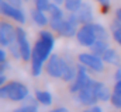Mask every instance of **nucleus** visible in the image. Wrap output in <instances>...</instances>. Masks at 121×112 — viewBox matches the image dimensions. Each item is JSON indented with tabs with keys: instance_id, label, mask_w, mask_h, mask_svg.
<instances>
[{
	"instance_id": "f257e3e1",
	"label": "nucleus",
	"mask_w": 121,
	"mask_h": 112,
	"mask_svg": "<svg viewBox=\"0 0 121 112\" xmlns=\"http://www.w3.org/2000/svg\"><path fill=\"white\" fill-rule=\"evenodd\" d=\"M55 46V36L51 31L42 29L38 35L37 42L32 46V57H31V73L34 77H38L42 73L44 63L52 55Z\"/></svg>"
},
{
	"instance_id": "f03ea898",
	"label": "nucleus",
	"mask_w": 121,
	"mask_h": 112,
	"mask_svg": "<svg viewBox=\"0 0 121 112\" xmlns=\"http://www.w3.org/2000/svg\"><path fill=\"white\" fill-rule=\"evenodd\" d=\"M79 20L75 13H69L65 18L62 20H49V27L52 31L59 34L60 36L65 38H72L76 36V32L79 29Z\"/></svg>"
},
{
	"instance_id": "7ed1b4c3",
	"label": "nucleus",
	"mask_w": 121,
	"mask_h": 112,
	"mask_svg": "<svg viewBox=\"0 0 121 112\" xmlns=\"http://www.w3.org/2000/svg\"><path fill=\"white\" fill-rule=\"evenodd\" d=\"M30 97L28 87L18 81H11L0 87V100H10V101H24Z\"/></svg>"
},
{
	"instance_id": "20e7f679",
	"label": "nucleus",
	"mask_w": 121,
	"mask_h": 112,
	"mask_svg": "<svg viewBox=\"0 0 121 112\" xmlns=\"http://www.w3.org/2000/svg\"><path fill=\"white\" fill-rule=\"evenodd\" d=\"M68 63L63 57H60L59 55H51L49 59L47 60V64H45V70L47 73L54 77V79H62L63 77V73L68 67Z\"/></svg>"
},
{
	"instance_id": "39448f33",
	"label": "nucleus",
	"mask_w": 121,
	"mask_h": 112,
	"mask_svg": "<svg viewBox=\"0 0 121 112\" xmlns=\"http://www.w3.org/2000/svg\"><path fill=\"white\" fill-rule=\"evenodd\" d=\"M16 42L20 48V52H21V59L24 62H31V57H32V46L30 45V41H28V36H27V32L23 27H17L16 28Z\"/></svg>"
},
{
	"instance_id": "423d86ee",
	"label": "nucleus",
	"mask_w": 121,
	"mask_h": 112,
	"mask_svg": "<svg viewBox=\"0 0 121 112\" xmlns=\"http://www.w3.org/2000/svg\"><path fill=\"white\" fill-rule=\"evenodd\" d=\"M78 101L86 107H91L99 101L96 95V80L90 79V81L78 92Z\"/></svg>"
},
{
	"instance_id": "0eeeda50",
	"label": "nucleus",
	"mask_w": 121,
	"mask_h": 112,
	"mask_svg": "<svg viewBox=\"0 0 121 112\" xmlns=\"http://www.w3.org/2000/svg\"><path fill=\"white\" fill-rule=\"evenodd\" d=\"M79 59V63H82L85 67L90 69L91 72H96V73H101L104 70V60L100 57V56L94 55V53H80L78 56Z\"/></svg>"
},
{
	"instance_id": "6e6552de",
	"label": "nucleus",
	"mask_w": 121,
	"mask_h": 112,
	"mask_svg": "<svg viewBox=\"0 0 121 112\" xmlns=\"http://www.w3.org/2000/svg\"><path fill=\"white\" fill-rule=\"evenodd\" d=\"M76 39L82 46H86V48H90L97 41V38L94 35V31H93V27H91V23L90 24H83V25L79 27L78 32H76Z\"/></svg>"
},
{
	"instance_id": "1a4fd4ad",
	"label": "nucleus",
	"mask_w": 121,
	"mask_h": 112,
	"mask_svg": "<svg viewBox=\"0 0 121 112\" xmlns=\"http://www.w3.org/2000/svg\"><path fill=\"white\" fill-rule=\"evenodd\" d=\"M0 14H3L4 17H7V18H11L13 21H16V23H18V24H24L26 23V14H24V11L21 10V8H18V7H14V6H11V4H9L6 0H4V3L1 4V7H0Z\"/></svg>"
},
{
	"instance_id": "9d476101",
	"label": "nucleus",
	"mask_w": 121,
	"mask_h": 112,
	"mask_svg": "<svg viewBox=\"0 0 121 112\" xmlns=\"http://www.w3.org/2000/svg\"><path fill=\"white\" fill-rule=\"evenodd\" d=\"M89 81H90V77H89V74H87L86 67H85L82 63H79V64H78V76H76V79L70 83V87H69L70 92L78 94Z\"/></svg>"
},
{
	"instance_id": "9b49d317",
	"label": "nucleus",
	"mask_w": 121,
	"mask_h": 112,
	"mask_svg": "<svg viewBox=\"0 0 121 112\" xmlns=\"http://www.w3.org/2000/svg\"><path fill=\"white\" fill-rule=\"evenodd\" d=\"M75 14H76V17H78L80 25L93 23V8H91V4L87 3V1H83L82 7H80L79 11L75 13Z\"/></svg>"
},
{
	"instance_id": "f8f14e48",
	"label": "nucleus",
	"mask_w": 121,
	"mask_h": 112,
	"mask_svg": "<svg viewBox=\"0 0 121 112\" xmlns=\"http://www.w3.org/2000/svg\"><path fill=\"white\" fill-rule=\"evenodd\" d=\"M31 20H32V23L37 27H41V28L49 24V18H48L47 13L45 11H41L38 8H32L31 10Z\"/></svg>"
},
{
	"instance_id": "ddd939ff",
	"label": "nucleus",
	"mask_w": 121,
	"mask_h": 112,
	"mask_svg": "<svg viewBox=\"0 0 121 112\" xmlns=\"http://www.w3.org/2000/svg\"><path fill=\"white\" fill-rule=\"evenodd\" d=\"M101 59L104 60V63H108V64H113V66H120L121 64L120 55H118V52H117L116 49H113V48H108V49L103 53Z\"/></svg>"
},
{
	"instance_id": "4468645a",
	"label": "nucleus",
	"mask_w": 121,
	"mask_h": 112,
	"mask_svg": "<svg viewBox=\"0 0 121 112\" xmlns=\"http://www.w3.org/2000/svg\"><path fill=\"white\" fill-rule=\"evenodd\" d=\"M0 29L4 34V36L9 39L10 45L13 42H16V28H14V25H11L9 21H0Z\"/></svg>"
},
{
	"instance_id": "2eb2a0df",
	"label": "nucleus",
	"mask_w": 121,
	"mask_h": 112,
	"mask_svg": "<svg viewBox=\"0 0 121 112\" xmlns=\"http://www.w3.org/2000/svg\"><path fill=\"white\" fill-rule=\"evenodd\" d=\"M96 95H97L99 101H108L113 94L110 92V90H108V87L106 84L96 81Z\"/></svg>"
},
{
	"instance_id": "dca6fc26",
	"label": "nucleus",
	"mask_w": 121,
	"mask_h": 112,
	"mask_svg": "<svg viewBox=\"0 0 121 112\" xmlns=\"http://www.w3.org/2000/svg\"><path fill=\"white\" fill-rule=\"evenodd\" d=\"M108 48H110L108 41H101V39H99V41H96V42H94V44L90 46V52L101 57V56H103V53H104Z\"/></svg>"
},
{
	"instance_id": "f3484780",
	"label": "nucleus",
	"mask_w": 121,
	"mask_h": 112,
	"mask_svg": "<svg viewBox=\"0 0 121 112\" xmlns=\"http://www.w3.org/2000/svg\"><path fill=\"white\" fill-rule=\"evenodd\" d=\"M35 100L45 107L52 104V95L49 91H45V90H37L35 91Z\"/></svg>"
},
{
	"instance_id": "a211bd4d",
	"label": "nucleus",
	"mask_w": 121,
	"mask_h": 112,
	"mask_svg": "<svg viewBox=\"0 0 121 112\" xmlns=\"http://www.w3.org/2000/svg\"><path fill=\"white\" fill-rule=\"evenodd\" d=\"M48 14H49V20H62V18L66 17L65 13H63V10L60 8V6L59 4H55L54 1H52L51 6H49Z\"/></svg>"
},
{
	"instance_id": "6ab92c4d",
	"label": "nucleus",
	"mask_w": 121,
	"mask_h": 112,
	"mask_svg": "<svg viewBox=\"0 0 121 112\" xmlns=\"http://www.w3.org/2000/svg\"><path fill=\"white\" fill-rule=\"evenodd\" d=\"M91 27H93V31H94V35H96L97 41H99V39H101V41H108V32H107V29L103 27L101 24H99V23H91Z\"/></svg>"
},
{
	"instance_id": "aec40b11",
	"label": "nucleus",
	"mask_w": 121,
	"mask_h": 112,
	"mask_svg": "<svg viewBox=\"0 0 121 112\" xmlns=\"http://www.w3.org/2000/svg\"><path fill=\"white\" fill-rule=\"evenodd\" d=\"M76 76H78V66H75L73 63H68V67H66L62 79L68 83H72L76 79Z\"/></svg>"
},
{
	"instance_id": "412c9836",
	"label": "nucleus",
	"mask_w": 121,
	"mask_h": 112,
	"mask_svg": "<svg viewBox=\"0 0 121 112\" xmlns=\"http://www.w3.org/2000/svg\"><path fill=\"white\" fill-rule=\"evenodd\" d=\"M82 4H83V0H65L63 1V7L68 13H78Z\"/></svg>"
},
{
	"instance_id": "4be33fe9",
	"label": "nucleus",
	"mask_w": 121,
	"mask_h": 112,
	"mask_svg": "<svg viewBox=\"0 0 121 112\" xmlns=\"http://www.w3.org/2000/svg\"><path fill=\"white\" fill-rule=\"evenodd\" d=\"M51 3H52V0H34L35 8H38L41 11H45V13H48Z\"/></svg>"
},
{
	"instance_id": "5701e85b",
	"label": "nucleus",
	"mask_w": 121,
	"mask_h": 112,
	"mask_svg": "<svg viewBox=\"0 0 121 112\" xmlns=\"http://www.w3.org/2000/svg\"><path fill=\"white\" fill-rule=\"evenodd\" d=\"M9 51H10V53H11V56H13L14 59H21V52H20V48H18L17 42H13V44L9 46Z\"/></svg>"
},
{
	"instance_id": "b1692460",
	"label": "nucleus",
	"mask_w": 121,
	"mask_h": 112,
	"mask_svg": "<svg viewBox=\"0 0 121 112\" xmlns=\"http://www.w3.org/2000/svg\"><path fill=\"white\" fill-rule=\"evenodd\" d=\"M14 112H38V107L37 105H27V104H24L23 107L17 108Z\"/></svg>"
},
{
	"instance_id": "393cba45",
	"label": "nucleus",
	"mask_w": 121,
	"mask_h": 112,
	"mask_svg": "<svg viewBox=\"0 0 121 112\" xmlns=\"http://www.w3.org/2000/svg\"><path fill=\"white\" fill-rule=\"evenodd\" d=\"M110 101H111V104H113V107H114V108L121 109V95H120V94L113 92V95H111Z\"/></svg>"
},
{
	"instance_id": "a878e982",
	"label": "nucleus",
	"mask_w": 121,
	"mask_h": 112,
	"mask_svg": "<svg viewBox=\"0 0 121 112\" xmlns=\"http://www.w3.org/2000/svg\"><path fill=\"white\" fill-rule=\"evenodd\" d=\"M99 4H100V7H101V10H103V13H107L108 10H110V6H111V3H110V0H96Z\"/></svg>"
},
{
	"instance_id": "bb28decb",
	"label": "nucleus",
	"mask_w": 121,
	"mask_h": 112,
	"mask_svg": "<svg viewBox=\"0 0 121 112\" xmlns=\"http://www.w3.org/2000/svg\"><path fill=\"white\" fill-rule=\"evenodd\" d=\"M0 46H1V48H9V46H10V42H9V39L4 36V34L1 32V29H0Z\"/></svg>"
},
{
	"instance_id": "cd10ccee",
	"label": "nucleus",
	"mask_w": 121,
	"mask_h": 112,
	"mask_svg": "<svg viewBox=\"0 0 121 112\" xmlns=\"http://www.w3.org/2000/svg\"><path fill=\"white\" fill-rule=\"evenodd\" d=\"M9 4H11V6H14V7H18V8H21V6L24 4V1L26 0H6Z\"/></svg>"
},
{
	"instance_id": "c85d7f7f",
	"label": "nucleus",
	"mask_w": 121,
	"mask_h": 112,
	"mask_svg": "<svg viewBox=\"0 0 121 112\" xmlns=\"http://www.w3.org/2000/svg\"><path fill=\"white\" fill-rule=\"evenodd\" d=\"M6 62H7V53H6V51L1 49V46H0V63H6Z\"/></svg>"
},
{
	"instance_id": "c756f323",
	"label": "nucleus",
	"mask_w": 121,
	"mask_h": 112,
	"mask_svg": "<svg viewBox=\"0 0 121 112\" xmlns=\"http://www.w3.org/2000/svg\"><path fill=\"white\" fill-rule=\"evenodd\" d=\"M83 112H103V111H101V108H100L99 105H91L87 109H85Z\"/></svg>"
},
{
	"instance_id": "7c9ffc66",
	"label": "nucleus",
	"mask_w": 121,
	"mask_h": 112,
	"mask_svg": "<svg viewBox=\"0 0 121 112\" xmlns=\"http://www.w3.org/2000/svg\"><path fill=\"white\" fill-rule=\"evenodd\" d=\"M114 79H116V81H121V64L117 66V70L114 73Z\"/></svg>"
},
{
	"instance_id": "2f4dec72",
	"label": "nucleus",
	"mask_w": 121,
	"mask_h": 112,
	"mask_svg": "<svg viewBox=\"0 0 121 112\" xmlns=\"http://www.w3.org/2000/svg\"><path fill=\"white\" fill-rule=\"evenodd\" d=\"M114 92L121 95V81H116V84H114Z\"/></svg>"
},
{
	"instance_id": "473e14b6",
	"label": "nucleus",
	"mask_w": 121,
	"mask_h": 112,
	"mask_svg": "<svg viewBox=\"0 0 121 112\" xmlns=\"http://www.w3.org/2000/svg\"><path fill=\"white\" fill-rule=\"evenodd\" d=\"M49 112H69L68 108H65V107H59V108H55V109H51Z\"/></svg>"
},
{
	"instance_id": "72a5a7b5",
	"label": "nucleus",
	"mask_w": 121,
	"mask_h": 112,
	"mask_svg": "<svg viewBox=\"0 0 121 112\" xmlns=\"http://www.w3.org/2000/svg\"><path fill=\"white\" fill-rule=\"evenodd\" d=\"M6 80H7V79H6V76H4V74H0V87L6 84Z\"/></svg>"
},
{
	"instance_id": "f704fd0d",
	"label": "nucleus",
	"mask_w": 121,
	"mask_h": 112,
	"mask_svg": "<svg viewBox=\"0 0 121 112\" xmlns=\"http://www.w3.org/2000/svg\"><path fill=\"white\" fill-rule=\"evenodd\" d=\"M116 18H117L118 21H121V7L117 10V13H116Z\"/></svg>"
},
{
	"instance_id": "c9c22d12",
	"label": "nucleus",
	"mask_w": 121,
	"mask_h": 112,
	"mask_svg": "<svg viewBox=\"0 0 121 112\" xmlns=\"http://www.w3.org/2000/svg\"><path fill=\"white\" fill-rule=\"evenodd\" d=\"M4 3V0H0V7H1V4Z\"/></svg>"
}]
</instances>
